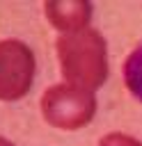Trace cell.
<instances>
[{
    "label": "cell",
    "instance_id": "cell-1",
    "mask_svg": "<svg viewBox=\"0 0 142 146\" xmlns=\"http://www.w3.org/2000/svg\"><path fill=\"white\" fill-rule=\"evenodd\" d=\"M55 50L66 84L94 91L108 80V46L96 30L85 27L62 34L55 43Z\"/></svg>",
    "mask_w": 142,
    "mask_h": 146
},
{
    "label": "cell",
    "instance_id": "cell-2",
    "mask_svg": "<svg viewBox=\"0 0 142 146\" xmlns=\"http://www.w3.org/2000/svg\"><path fill=\"white\" fill-rule=\"evenodd\" d=\"M39 105L44 121L57 130H80L96 114V96L66 82L48 87Z\"/></svg>",
    "mask_w": 142,
    "mask_h": 146
},
{
    "label": "cell",
    "instance_id": "cell-3",
    "mask_svg": "<svg viewBox=\"0 0 142 146\" xmlns=\"http://www.w3.org/2000/svg\"><path fill=\"white\" fill-rule=\"evenodd\" d=\"M34 80V55L18 39L0 41V100H21Z\"/></svg>",
    "mask_w": 142,
    "mask_h": 146
},
{
    "label": "cell",
    "instance_id": "cell-4",
    "mask_svg": "<svg viewBox=\"0 0 142 146\" xmlns=\"http://www.w3.org/2000/svg\"><path fill=\"white\" fill-rule=\"evenodd\" d=\"M44 14L50 21L53 27H57L62 34H71L78 30H85L89 18H92V5L89 2H62L53 0L44 5Z\"/></svg>",
    "mask_w": 142,
    "mask_h": 146
},
{
    "label": "cell",
    "instance_id": "cell-5",
    "mask_svg": "<svg viewBox=\"0 0 142 146\" xmlns=\"http://www.w3.org/2000/svg\"><path fill=\"white\" fill-rule=\"evenodd\" d=\"M121 73H124V84L131 91V96L142 103V41L126 57Z\"/></svg>",
    "mask_w": 142,
    "mask_h": 146
},
{
    "label": "cell",
    "instance_id": "cell-6",
    "mask_svg": "<svg viewBox=\"0 0 142 146\" xmlns=\"http://www.w3.org/2000/svg\"><path fill=\"white\" fill-rule=\"evenodd\" d=\"M98 146H142V141H137L135 137L124 135V132H110L98 139Z\"/></svg>",
    "mask_w": 142,
    "mask_h": 146
},
{
    "label": "cell",
    "instance_id": "cell-7",
    "mask_svg": "<svg viewBox=\"0 0 142 146\" xmlns=\"http://www.w3.org/2000/svg\"><path fill=\"white\" fill-rule=\"evenodd\" d=\"M0 146H14V144H11V141H7V139H2V137H0Z\"/></svg>",
    "mask_w": 142,
    "mask_h": 146
}]
</instances>
